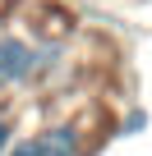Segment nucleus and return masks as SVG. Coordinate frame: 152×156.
Returning a JSON list of instances; mask_svg holds the SVG:
<instances>
[{"label":"nucleus","mask_w":152,"mask_h":156,"mask_svg":"<svg viewBox=\"0 0 152 156\" xmlns=\"http://www.w3.org/2000/svg\"><path fill=\"white\" fill-rule=\"evenodd\" d=\"M5 156H42V151H37V138H14Z\"/></svg>","instance_id":"7ed1b4c3"},{"label":"nucleus","mask_w":152,"mask_h":156,"mask_svg":"<svg viewBox=\"0 0 152 156\" xmlns=\"http://www.w3.org/2000/svg\"><path fill=\"white\" fill-rule=\"evenodd\" d=\"M9 142H14V119H9L5 110H0V156L9 151Z\"/></svg>","instance_id":"39448f33"},{"label":"nucleus","mask_w":152,"mask_h":156,"mask_svg":"<svg viewBox=\"0 0 152 156\" xmlns=\"http://www.w3.org/2000/svg\"><path fill=\"white\" fill-rule=\"evenodd\" d=\"M138 129H147V115H143V110H129V115H124V124H120V133L129 138V133H138Z\"/></svg>","instance_id":"20e7f679"},{"label":"nucleus","mask_w":152,"mask_h":156,"mask_svg":"<svg viewBox=\"0 0 152 156\" xmlns=\"http://www.w3.org/2000/svg\"><path fill=\"white\" fill-rule=\"evenodd\" d=\"M32 73H37V41L0 32V92L32 83Z\"/></svg>","instance_id":"f257e3e1"},{"label":"nucleus","mask_w":152,"mask_h":156,"mask_svg":"<svg viewBox=\"0 0 152 156\" xmlns=\"http://www.w3.org/2000/svg\"><path fill=\"white\" fill-rule=\"evenodd\" d=\"M32 138H37V151L42 156H83V133H79L74 119H55V124L37 129Z\"/></svg>","instance_id":"f03ea898"}]
</instances>
